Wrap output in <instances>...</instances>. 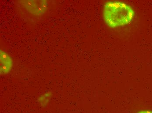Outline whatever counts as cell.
Here are the masks:
<instances>
[{
    "mask_svg": "<svg viewBox=\"0 0 152 113\" xmlns=\"http://www.w3.org/2000/svg\"><path fill=\"white\" fill-rule=\"evenodd\" d=\"M138 113H152V111H148V110H144V111H140Z\"/></svg>",
    "mask_w": 152,
    "mask_h": 113,
    "instance_id": "obj_4",
    "label": "cell"
},
{
    "mask_svg": "<svg viewBox=\"0 0 152 113\" xmlns=\"http://www.w3.org/2000/svg\"><path fill=\"white\" fill-rule=\"evenodd\" d=\"M104 17L107 24L115 27L129 24L134 18V12L126 3L111 1L104 5Z\"/></svg>",
    "mask_w": 152,
    "mask_h": 113,
    "instance_id": "obj_1",
    "label": "cell"
},
{
    "mask_svg": "<svg viewBox=\"0 0 152 113\" xmlns=\"http://www.w3.org/2000/svg\"><path fill=\"white\" fill-rule=\"evenodd\" d=\"M28 12L33 15H42L47 11L48 3L45 0H25L19 2Z\"/></svg>",
    "mask_w": 152,
    "mask_h": 113,
    "instance_id": "obj_2",
    "label": "cell"
},
{
    "mask_svg": "<svg viewBox=\"0 0 152 113\" xmlns=\"http://www.w3.org/2000/svg\"><path fill=\"white\" fill-rule=\"evenodd\" d=\"M1 74H6L8 73L12 66V61L10 56L6 52L1 50Z\"/></svg>",
    "mask_w": 152,
    "mask_h": 113,
    "instance_id": "obj_3",
    "label": "cell"
}]
</instances>
